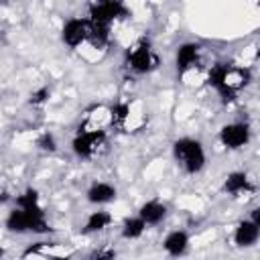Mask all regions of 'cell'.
Segmentation results:
<instances>
[{"label": "cell", "instance_id": "obj_22", "mask_svg": "<svg viewBox=\"0 0 260 260\" xmlns=\"http://www.w3.org/2000/svg\"><path fill=\"white\" fill-rule=\"evenodd\" d=\"M12 199V195H10V191L8 189H4V187H0V205H4V203H8Z\"/></svg>", "mask_w": 260, "mask_h": 260}, {"label": "cell", "instance_id": "obj_13", "mask_svg": "<svg viewBox=\"0 0 260 260\" xmlns=\"http://www.w3.org/2000/svg\"><path fill=\"white\" fill-rule=\"evenodd\" d=\"M136 215L146 223V228H156L169 217V205L162 199L152 197V199H146L138 205Z\"/></svg>", "mask_w": 260, "mask_h": 260}, {"label": "cell", "instance_id": "obj_8", "mask_svg": "<svg viewBox=\"0 0 260 260\" xmlns=\"http://www.w3.org/2000/svg\"><path fill=\"white\" fill-rule=\"evenodd\" d=\"M89 32V20L87 16H69L63 20L59 28V39L67 49H79L87 43Z\"/></svg>", "mask_w": 260, "mask_h": 260}, {"label": "cell", "instance_id": "obj_2", "mask_svg": "<svg viewBox=\"0 0 260 260\" xmlns=\"http://www.w3.org/2000/svg\"><path fill=\"white\" fill-rule=\"evenodd\" d=\"M209 85L215 89V93L223 102H234L246 85L252 81V71L242 65H232V63H215L209 69L207 75Z\"/></svg>", "mask_w": 260, "mask_h": 260}, {"label": "cell", "instance_id": "obj_3", "mask_svg": "<svg viewBox=\"0 0 260 260\" xmlns=\"http://www.w3.org/2000/svg\"><path fill=\"white\" fill-rule=\"evenodd\" d=\"M171 156L185 175H199L207 165L205 144L195 136H179L171 144Z\"/></svg>", "mask_w": 260, "mask_h": 260}, {"label": "cell", "instance_id": "obj_20", "mask_svg": "<svg viewBox=\"0 0 260 260\" xmlns=\"http://www.w3.org/2000/svg\"><path fill=\"white\" fill-rule=\"evenodd\" d=\"M49 100H51V87H49V85L35 87V89L30 91V95H28V104H30V106H37V108L45 106Z\"/></svg>", "mask_w": 260, "mask_h": 260}, {"label": "cell", "instance_id": "obj_18", "mask_svg": "<svg viewBox=\"0 0 260 260\" xmlns=\"http://www.w3.org/2000/svg\"><path fill=\"white\" fill-rule=\"evenodd\" d=\"M37 148L41 150V152H45V154H53V152H57L59 150V140H57V136H55V132H51V130H45V132H41L39 136H37Z\"/></svg>", "mask_w": 260, "mask_h": 260}, {"label": "cell", "instance_id": "obj_1", "mask_svg": "<svg viewBox=\"0 0 260 260\" xmlns=\"http://www.w3.org/2000/svg\"><path fill=\"white\" fill-rule=\"evenodd\" d=\"M4 230L14 236H45L51 232V223L41 201V193L35 187H24L14 197V207L4 217Z\"/></svg>", "mask_w": 260, "mask_h": 260}, {"label": "cell", "instance_id": "obj_5", "mask_svg": "<svg viewBox=\"0 0 260 260\" xmlns=\"http://www.w3.org/2000/svg\"><path fill=\"white\" fill-rule=\"evenodd\" d=\"M106 140H108V132L104 128H98V126L83 128L71 138V152L79 160H91L102 150Z\"/></svg>", "mask_w": 260, "mask_h": 260}, {"label": "cell", "instance_id": "obj_9", "mask_svg": "<svg viewBox=\"0 0 260 260\" xmlns=\"http://www.w3.org/2000/svg\"><path fill=\"white\" fill-rule=\"evenodd\" d=\"M203 59V45L199 41H183L175 49V69L177 75L191 73Z\"/></svg>", "mask_w": 260, "mask_h": 260}, {"label": "cell", "instance_id": "obj_17", "mask_svg": "<svg viewBox=\"0 0 260 260\" xmlns=\"http://www.w3.org/2000/svg\"><path fill=\"white\" fill-rule=\"evenodd\" d=\"M112 37V26L100 24V22H89V32H87V45L95 49H104L110 43Z\"/></svg>", "mask_w": 260, "mask_h": 260}, {"label": "cell", "instance_id": "obj_14", "mask_svg": "<svg viewBox=\"0 0 260 260\" xmlns=\"http://www.w3.org/2000/svg\"><path fill=\"white\" fill-rule=\"evenodd\" d=\"M221 189L230 197H242V195H248L254 191V183L246 171H230L223 177Z\"/></svg>", "mask_w": 260, "mask_h": 260}, {"label": "cell", "instance_id": "obj_4", "mask_svg": "<svg viewBox=\"0 0 260 260\" xmlns=\"http://www.w3.org/2000/svg\"><path fill=\"white\" fill-rule=\"evenodd\" d=\"M158 55L148 39L134 41L126 51V67L134 75H148L158 67Z\"/></svg>", "mask_w": 260, "mask_h": 260}, {"label": "cell", "instance_id": "obj_10", "mask_svg": "<svg viewBox=\"0 0 260 260\" xmlns=\"http://www.w3.org/2000/svg\"><path fill=\"white\" fill-rule=\"evenodd\" d=\"M258 240H260V221L248 215L242 217L232 230V242L238 250H250L258 244Z\"/></svg>", "mask_w": 260, "mask_h": 260}, {"label": "cell", "instance_id": "obj_19", "mask_svg": "<svg viewBox=\"0 0 260 260\" xmlns=\"http://www.w3.org/2000/svg\"><path fill=\"white\" fill-rule=\"evenodd\" d=\"M128 116H130V104H126V102H118V104H114L110 108V120H112V124L122 126L128 120Z\"/></svg>", "mask_w": 260, "mask_h": 260}, {"label": "cell", "instance_id": "obj_11", "mask_svg": "<svg viewBox=\"0 0 260 260\" xmlns=\"http://www.w3.org/2000/svg\"><path fill=\"white\" fill-rule=\"evenodd\" d=\"M160 248L162 252L169 256V258H183L189 254L191 250V234L183 228H175V230H169L160 242Z\"/></svg>", "mask_w": 260, "mask_h": 260}, {"label": "cell", "instance_id": "obj_21", "mask_svg": "<svg viewBox=\"0 0 260 260\" xmlns=\"http://www.w3.org/2000/svg\"><path fill=\"white\" fill-rule=\"evenodd\" d=\"M116 258H118V252L112 246H102L93 250V254L89 256V260H116Z\"/></svg>", "mask_w": 260, "mask_h": 260}, {"label": "cell", "instance_id": "obj_15", "mask_svg": "<svg viewBox=\"0 0 260 260\" xmlns=\"http://www.w3.org/2000/svg\"><path fill=\"white\" fill-rule=\"evenodd\" d=\"M114 223V215L104 209V207H95L93 211H89L81 223V234L83 236H95V234H102L106 232L108 228H112Z\"/></svg>", "mask_w": 260, "mask_h": 260}, {"label": "cell", "instance_id": "obj_12", "mask_svg": "<svg viewBox=\"0 0 260 260\" xmlns=\"http://www.w3.org/2000/svg\"><path fill=\"white\" fill-rule=\"evenodd\" d=\"M118 199V187L110 181L95 179L85 189V201L93 207H106Z\"/></svg>", "mask_w": 260, "mask_h": 260}, {"label": "cell", "instance_id": "obj_16", "mask_svg": "<svg viewBox=\"0 0 260 260\" xmlns=\"http://www.w3.org/2000/svg\"><path fill=\"white\" fill-rule=\"evenodd\" d=\"M146 230H148L146 223L134 213V215H128V217L122 219V223H120V238L126 240V242H136V240H140L146 234Z\"/></svg>", "mask_w": 260, "mask_h": 260}, {"label": "cell", "instance_id": "obj_7", "mask_svg": "<svg viewBox=\"0 0 260 260\" xmlns=\"http://www.w3.org/2000/svg\"><path fill=\"white\" fill-rule=\"evenodd\" d=\"M128 16V6L120 0H102V2H93L87 8V20L89 22H100V24H108L112 26L116 20Z\"/></svg>", "mask_w": 260, "mask_h": 260}, {"label": "cell", "instance_id": "obj_6", "mask_svg": "<svg viewBox=\"0 0 260 260\" xmlns=\"http://www.w3.org/2000/svg\"><path fill=\"white\" fill-rule=\"evenodd\" d=\"M217 140L225 150H242L252 140V128L248 122L242 120L225 122L217 130Z\"/></svg>", "mask_w": 260, "mask_h": 260}, {"label": "cell", "instance_id": "obj_23", "mask_svg": "<svg viewBox=\"0 0 260 260\" xmlns=\"http://www.w3.org/2000/svg\"><path fill=\"white\" fill-rule=\"evenodd\" d=\"M4 256H6V248H4V246H2V244H0V260H2V258H4Z\"/></svg>", "mask_w": 260, "mask_h": 260}]
</instances>
